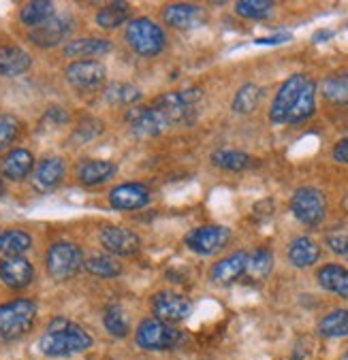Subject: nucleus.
Returning <instances> with one entry per match:
<instances>
[{"instance_id": "nucleus-42", "label": "nucleus", "mask_w": 348, "mask_h": 360, "mask_svg": "<svg viewBox=\"0 0 348 360\" xmlns=\"http://www.w3.org/2000/svg\"><path fill=\"white\" fill-rule=\"evenodd\" d=\"M285 41H291V34H273V37H263V39H256L254 43L256 45H278V43H285Z\"/></svg>"}, {"instance_id": "nucleus-9", "label": "nucleus", "mask_w": 348, "mask_h": 360, "mask_svg": "<svg viewBox=\"0 0 348 360\" xmlns=\"http://www.w3.org/2000/svg\"><path fill=\"white\" fill-rule=\"evenodd\" d=\"M231 239V233L229 229L225 226H216V224H210V226H199L194 231H190L186 235V245L194 252V254H201V256H210V254H216L220 252Z\"/></svg>"}, {"instance_id": "nucleus-5", "label": "nucleus", "mask_w": 348, "mask_h": 360, "mask_svg": "<svg viewBox=\"0 0 348 360\" xmlns=\"http://www.w3.org/2000/svg\"><path fill=\"white\" fill-rule=\"evenodd\" d=\"M84 266L82 250L75 243L58 241L47 252V271L54 279H68Z\"/></svg>"}, {"instance_id": "nucleus-46", "label": "nucleus", "mask_w": 348, "mask_h": 360, "mask_svg": "<svg viewBox=\"0 0 348 360\" xmlns=\"http://www.w3.org/2000/svg\"><path fill=\"white\" fill-rule=\"evenodd\" d=\"M344 256H346V258H348V252H346V254H344Z\"/></svg>"}, {"instance_id": "nucleus-39", "label": "nucleus", "mask_w": 348, "mask_h": 360, "mask_svg": "<svg viewBox=\"0 0 348 360\" xmlns=\"http://www.w3.org/2000/svg\"><path fill=\"white\" fill-rule=\"evenodd\" d=\"M20 122L13 115H0V150L9 148L20 134Z\"/></svg>"}, {"instance_id": "nucleus-35", "label": "nucleus", "mask_w": 348, "mask_h": 360, "mask_svg": "<svg viewBox=\"0 0 348 360\" xmlns=\"http://www.w3.org/2000/svg\"><path fill=\"white\" fill-rule=\"evenodd\" d=\"M105 98L107 103H113V105H132L142 98V90L132 84H111L107 90H105Z\"/></svg>"}, {"instance_id": "nucleus-26", "label": "nucleus", "mask_w": 348, "mask_h": 360, "mask_svg": "<svg viewBox=\"0 0 348 360\" xmlns=\"http://www.w3.org/2000/svg\"><path fill=\"white\" fill-rule=\"evenodd\" d=\"M116 175V165L109 160H90L80 169V179L84 186H99Z\"/></svg>"}, {"instance_id": "nucleus-2", "label": "nucleus", "mask_w": 348, "mask_h": 360, "mask_svg": "<svg viewBox=\"0 0 348 360\" xmlns=\"http://www.w3.org/2000/svg\"><path fill=\"white\" fill-rule=\"evenodd\" d=\"M37 320V305L30 299H15L0 305V341L24 337Z\"/></svg>"}, {"instance_id": "nucleus-36", "label": "nucleus", "mask_w": 348, "mask_h": 360, "mask_svg": "<svg viewBox=\"0 0 348 360\" xmlns=\"http://www.w3.org/2000/svg\"><path fill=\"white\" fill-rule=\"evenodd\" d=\"M84 266L97 277H118L122 273V264L113 256H92Z\"/></svg>"}, {"instance_id": "nucleus-4", "label": "nucleus", "mask_w": 348, "mask_h": 360, "mask_svg": "<svg viewBox=\"0 0 348 360\" xmlns=\"http://www.w3.org/2000/svg\"><path fill=\"white\" fill-rule=\"evenodd\" d=\"M135 341L144 349H171L182 341V333L161 320H144L135 333Z\"/></svg>"}, {"instance_id": "nucleus-33", "label": "nucleus", "mask_w": 348, "mask_h": 360, "mask_svg": "<svg viewBox=\"0 0 348 360\" xmlns=\"http://www.w3.org/2000/svg\"><path fill=\"white\" fill-rule=\"evenodd\" d=\"M261 96H263V90H261L256 84H246V86H242V88L237 90L235 98H233V111H235V113H242V115L252 113V111L256 109Z\"/></svg>"}, {"instance_id": "nucleus-11", "label": "nucleus", "mask_w": 348, "mask_h": 360, "mask_svg": "<svg viewBox=\"0 0 348 360\" xmlns=\"http://www.w3.org/2000/svg\"><path fill=\"white\" fill-rule=\"evenodd\" d=\"M152 311L156 316V320L161 322H180L184 318L190 316L192 311V303L178 295V292H171V290H163L159 295H154L152 299Z\"/></svg>"}, {"instance_id": "nucleus-19", "label": "nucleus", "mask_w": 348, "mask_h": 360, "mask_svg": "<svg viewBox=\"0 0 348 360\" xmlns=\"http://www.w3.org/2000/svg\"><path fill=\"white\" fill-rule=\"evenodd\" d=\"M32 60L28 51L18 45H0V75L18 77L30 68Z\"/></svg>"}, {"instance_id": "nucleus-34", "label": "nucleus", "mask_w": 348, "mask_h": 360, "mask_svg": "<svg viewBox=\"0 0 348 360\" xmlns=\"http://www.w3.org/2000/svg\"><path fill=\"white\" fill-rule=\"evenodd\" d=\"M273 269V254L267 248H259L252 254H248V271L246 275L254 279H263L271 273Z\"/></svg>"}, {"instance_id": "nucleus-12", "label": "nucleus", "mask_w": 348, "mask_h": 360, "mask_svg": "<svg viewBox=\"0 0 348 360\" xmlns=\"http://www.w3.org/2000/svg\"><path fill=\"white\" fill-rule=\"evenodd\" d=\"M105 66L97 60H75L66 68V79L80 90H97L105 82Z\"/></svg>"}, {"instance_id": "nucleus-40", "label": "nucleus", "mask_w": 348, "mask_h": 360, "mask_svg": "<svg viewBox=\"0 0 348 360\" xmlns=\"http://www.w3.org/2000/svg\"><path fill=\"white\" fill-rule=\"evenodd\" d=\"M333 158L337 162L348 165V136H344L342 141H337L335 146H333Z\"/></svg>"}, {"instance_id": "nucleus-1", "label": "nucleus", "mask_w": 348, "mask_h": 360, "mask_svg": "<svg viewBox=\"0 0 348 360\" xmlns=\"http://www.w3.org/2000/svg\"><path fill=\"white\" fill-rule=\"evenodd\" d=\"M90 345H92V337L88 335V330H84L80 324L66 320V318L51 320L39 341L41 352L51 358L71 356V354L88 349Z\"/></svg>"}, {"instance_id": "nucleus-13", "label": "nucleus", "mask_w": 348, "mask_h": 360, "mask_svg": "<svg viewBox=\"0 0 348 360\" xmlns=\"http://www.w3.org/2000/svg\"><path fill=\"white\" fill-rule=\"evenodd\" d=\"M99 239L103 248L113 256H130L139 252V237L124 226H111V224L101 226Z\"/></svg>"}, {"instance_id": "nucleus-43", "label": "nucleus", "mask_w": 348, "mask_h": 360, "mask_svg": "<svg viewBox=\"0 0 348 360\" xmlns=\"http://www.w3.org/2000/svg\"><path fill=\"white\" fill-rule=\"evenodd\" d=\"M5 194V184H3V179H0V196Z\"/></svg>"}, {"instance_id": "nucleus-41", "label": "nucleus", "mask_w": 348, "mask_h": 360, "mask_svg": "<svg viewBox=\"0 0 348 360\" xmlns=\"http://www.w3.org/2000/svg\"><path fill=\"white\" fill-rule=\"evenodd\" d=\"M329 248L335 252V254H346L348 252V237H342V235H335V237H329Z\"/></svg>"}, {"instance_id": "nucleus-20", "label": "nucleus", "mask_w": 348, "mask_h": 360, "mask_svg": "<svg viewBox=\"0 0 348 360\" xmlns=\"http://www.w3.org/2000/svg\"><path fill=\"white\" fill-rule=\"evenodd\" d=\"M32 169H35V158L28 150H13L3 158V162H0V171L11 181H20L28 177Z\"/></svg>"}, {"instance_id": "nucleus-25", "label": "nucleus", "mask_w": 348, "mask_h": 360, "mask_svg": "<svg viewBox=\"0 0 348 360\" xmlns=\"http://www.w3.org/2000/svg\"><path fill=\"white\" fill-rule=\"evenodd\" d=\"M32 245V239L26 231H3L0 233V252H3L7 258H20L24 252H28V248Z\"/></svg>"}, {"instance_id": "nucleus-45", "label": "nucleus", "mask_w": 348, "mask_h": 360, "mask_svg": "<svg viewBox=\"0 0 348 360\" xmlns=\"http://www.w3.org/2000/svg\"><path fill=\"white\" fill-rule=\"evenodd\" d=\"M346 207H348V196H346Z\"/></svg>"}, {"instance_id": "nucleus-16", "label": "nucleus", "mask_w": 348, "mask_h": 360, "mask_svg": "<svg viewBox=\"0 0 348 360\" xmlns=\"http://www.w3.org/2000/svg\"><path fill=\"white\" fill-rule=\"evenodd\" d=\"M163 18L171 28H178V30H192V28H199L205 22L203 9H199L194 5H188V3L167 5L163 9Z\"/></svg>"}, {"instance_id": "nucleus-24", "label": "nucleus", "mask_w": 348, "mask_h": 360, "mask_svg": "<svg viewBox=\"0 0 348 360\" xmlns=\"http://www.w3.org/2000/svg\"><path fill=\"white\" fill-rule=\"evenodd\" d=\"M111 49V43L105 39H77L64 47V53L68 58L80 60H94L97 56H103Z\"/></svg>"}, {"instance_id": "nucleus-15", "label": "nucleus", "mask_w": 348, "mask_h": 360, "mask_svg": "<svg viewBox=\"0 0 348 360\" xmlns=\"http://www.w3.org/2000/svg\"><path fill=\"white\" fill-rule=\"evenodd\" d=\"M109 202L120 211H135L150 202V192L142 184H120L109 192Z\"/></svg>"}, {"instance_id": "nucleus-38", "label": "nucleus", "mask_w": 348, "mask_h": 360, "mask_svg": "<svg viewBox=\"0 0 348 360\" xmlns=\"http://www.w3.org/2000/svg\"><path fill=\"white\" fill-rule=\"evenodd\" d=\"M235 11L248 20H265L271 15L273 3H269V0H242L235 5Z\"/></svg>"}, {"instance_id": "nucleus-6", "label": "nucleus", "mask_w": 348, "mask_h": 360, "mask_svg": "<svg viewBox=\"0 0 348 360\" xmlns=\"http://www.w3.org/2000/svg\"><path fill=\"white\" fill-rule=\"evenodd\" d=\"M325 196L316 188H299L291 198V211L306 226H318L325 218Z\"/></svg>"}, {"instance_id": "nucleus-22", "label": "nucleus", "mask_w": 348, "mask_h": 360, "mask_svg": "<svg viewBox=\"0 0 348 360\" xmlns=\"http://www.w3.org/2000/svg\"><path fill=\"white\" fill-rule=\"evenodd\" d=\"M318 283L327 292L348 299V271L340 264H327L318 271Z\"/></svg>"}, {"instance_id": "nucleus-32", "label": "nucleus", "mask_w": 348, "mask_h": 360, "mask_svg": "<svg viewBox=\"0 0 348 360\" xmlns=\"http://www.w3.org/2000/svg\"><path fill=\"white\" fill-rule=\"evenodd\" d=\"M323 94L335 105H348V73H335L325 79Z\"/></svg>"}, {"instance_id": "nucleus-23", "label": "nucleus", "mask_w": 348, "mask_h": 360, "mask_svg": "<svg viewBox=\"0 0 348 360\" xmlns=\"http://www.w3.org/2000/svg\"><path fill=\"white\" fill-rule=\"evenodd\" d=\"M318 258H321V248L310 237H297L289 248V260L297 269L312 266L314 262H318Z\"/></svg>"}, {"instance_id": "nucleus-18", "label": "nucleus", "mask_w": 348, "mask_h": 360, "mask_svg": "<svg viewBox=\"0 0 348 360\" xmlns=\"http://www.w3.org/2000/svg\"><path fill=\"white\" fill-rule=\"evenodd\" d=\"M35 277V269L26 258H5L0 262V279L9 288H26Z\"/></svg>"}, {"instance_id": "nucleus-44", "label": "nucleus", "mask_w": 348, "mask_h": 360, "mask_svg": "<svg viewBox=\"0 0 348 360\" xmlns=\"http://www.w3.org/2000/svg\"><path fill=\"white\" fill-rule=\"evenodd\" d=\"M340 360H348V349H346V352L342 354V358H340Z\"/></svg>"}, {"instance_id": "nucleus-7", "label": "nucleus", "mask_w": 348, "mask_h": 360, "mask_svg": "<svg viewBox=\"0 0 348 360\" xmlns=\"http://www.w3.org/2000/svg\"><path fill=\"white\" fill-rule=\"evenodd\" d=\"M126 124L139 136H156V134H163L165 130L171 128V120L167 117V113L159 105L130 109L126 113Z\"/></svg>"}, {"instance_id": "nucleus-8", "label": "nucleus", "mask_w": 348, "mask_h": 360, "mask_svg": "<svg viewBox=\"0 0 348 360\" xmlns=\"http://www.w3.org/2000/svg\"><path fill=\"white\" fill-rule=\"evenodd\" d=\"M306 84H308V77L306 75H299V73L297 75H291L282 84V88L278 90V94H275V98L271 103V109H269V120L273 124H287V120H289V115H291L297 98L302 96Z\"/></svg>"}, {"instance_id": "nucleus-30", "label": "nucleus", "mask_w": 348, "mask_h": 360, "mask_svg": "<svg viewBox=\"0 0 348 360\" xmlns=\"http://www.w3.org/2000/svg\"><path fill=\"white\" fill-rule=\"evenodd\" d=\"M51 18H54V5L47 3V0H37V3H28V5H24V9L20 13V20L26 26H32V28L45 24Z\"/></svg>"}, {"instance_id": "nucleus-29", "label": "nucleus", "mask_w": 348, "mask_h": 360, "mask_svg": "<svg viewBox=\"0 0 348 360\" xmlns=\"http://www.w3.org/2000/svg\"><path fill=\"white\" fill-rule=\"evenodd\" d=\"M321 337H348V309H335L327 314L318 324Z\"/></svg>"}, {"instance_id": "nucleus-10", "label": "nucleus", "mask_w": 348, "mask_h": 360, "mask_svg": "<svg viewBox=\"0 0 348 360\" xmlns=\"http://www.w3.org/2000/svg\"><path fill=\"white\" fill-rule=\"evenodd\" d=\"M203 92L199 88H188L182 92H171L159 98V107L167 113V117L171 120V124H180L186 122L190 115H194V107L201 103Z\"/></svg>"}, {"instance_id": "nucleus-21", "label": "nucleus", "mask_w": 348, "mask_h": 360, "mask_svg": "<svg viewBox=\"0 0 348 360\" xmlns=\"http://www.w3.org/2000/svg\"><path fill=\"white\" fill-rule=\"evenodd\" d=\"M64 177V160L62 158H45L43 162H39V167L35 169V188L41 192H49L54 190Z\"/></svg>"}, {"instance_id": "nucleus-27", "label": "nucleus", "mask_w": 348, "mask_h": 360, "mask_svg": "<svg viewBox=\"0 0 348 360\" xmlns=\"http://www.w3.org/2000/svg\"><path fill=\"white\" fill-rule=\"evenodd\" d=\"M212 162L214 167L223 169V171H246L252 167V158L246 154V152H240V150H218L212 154Z\"/></svg>"}, {"instance_id": "nucleus-3", "label": "nucleus", "mask_w": 348, "mask_h": 360, "mask_svg": "<svg viewBox=\"0 0 348 360\" xmlns=\"http://www.w3.org/2000/svg\"><path fill=\"white\" fill-rule=\"evenodd\" d=\"M126 43L130 45L135 53L150 58L165 49L167 37H165V30L156 22L148 18H139L126 26Z\"/></svg>"}, {"instance_id": "nucleus-37", "label": "nucleus", "mask_w": 348, "mask_h": 360, "mask_svg": "<svg viewBox=\"0 0 348 360\" xmlns=\"http://www.w3.org/2000/svg\"><path fill=\"white\" fill-rule=\"evenodd\" d=\"M103 324H105L107 333L113 335V337H118V339H122V337L128 335V320H126V316H124V311H122L120 305H109L105 309Z\"/></svg>"}, {"instance_id": "nucleus-17", "label": "nucleus", "mask_w": 348, "mask_h": 360, "mask_svg": "<svg viewBox=\"0 0 348 360\" xmlns=\"http://www.w3.org/2000/svg\"><path fill=\"white\" fill-rule=\"evenodd\" d=\"M246 271H248V254L237 252L233 256L223 258L220 262L212 266V279L220 285H231L233 281L244 277Z\"/></svg>"}, {"instance_id": "nucleus-14", "label": "nucleus", "mask_w": 348, "mask_h": 360, "mask_svg": "<svg viewBox=\"0 0 348 360\" xmlns=\"http://www.w3.org/2000/svg\"><path fill=\"white\" fill-rule=\"evenodd\" d=\"M73 30V22L68 15H54L45 24L30 30V41L39 47H54L64 41V37Z\"/></svg>"}, {"instance_id": "nucleus-28", "label": "nucleus", "mask_w": 348, "mask_h": 360, "mask_svg": "<svg viewBox=\"0 0 348 360\" xmlns=\"http://www.w3.org/2000/svg\"><path fill=\"white\" fill-rule=\"evenodd\" d=\"M314 94H316V86H314L312 79H308V84H306L302 96L297 98V103H295V107H293V111H291L287 124H299V122H306L308 117H312L314 107H316Z\"/></svg>"}, {"instance_id": "nucleus-31", "label": "nucleus", "mask_w": 348, "mask_h": 360, "mask_svg": "<svg viewBox=\"0 0 348 360\" xmlns=\"http://www.w3.org/2000/svg\"><path fill=\"white\" fill-rule=\"evenodd\" d=\"M128 15H130V9L126 3H111L97 13V24L105 30H111V28L122 26L128 20Z\"/></svg>"}]
</instances>
